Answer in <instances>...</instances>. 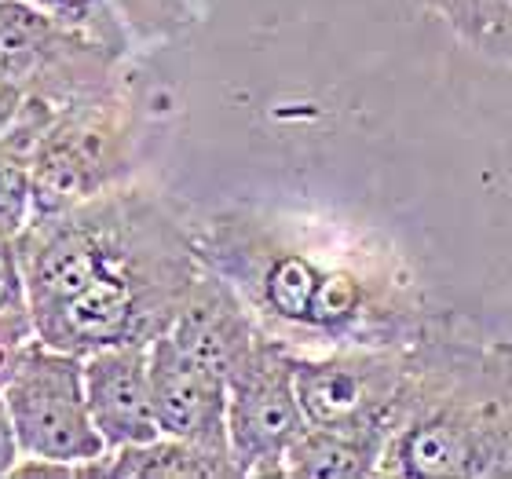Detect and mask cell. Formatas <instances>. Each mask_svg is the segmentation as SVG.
Returning <instances> with one entry per match:
<instances>
[{"instance_id":"cell-21","label":"cell","mask_w":512,"mask_h":479,"mask_svg":"<svg viewBox=\"0 0 512 479\" xmlns=\"http://www.w3.org/2000/svg\"><path fill=\"white\" fill-rule=\"evenodd\" d=\"M11 355H15V344H11L8 337H0V384H4V377H8Z\"/></svg>"},{"instance_id":"cell-3","label":"cell","mask_w":512,"mask_h":479,"mask_svg":"<svg viewBox=\"0 0 512 479\" xmlns=\"http://www.w3.org/2000/svg\"><path fill=\"white\" fill-rule=\"evenodd\" d=\"M202 271L191 213L147 187H128L121 235L107 264L74 300L37 322L52 348L92 355L110 344H150L169 333L191 282Z\"/></svg>"},{"instance_id":"cell-16","label":"cell","mask_w":512,"mask_h":479,"mask_svg":"<svg viewBox=\"0 0 512 479\" xmlns=\"http://www.w3.org/2000/svg\"><path fill=\"white\" fill-rule=\"evenodd\" d=\"M447 26L480 55L512 63V0H458Z\"/></svg>"},{"instance_id":"cell-19","label":"cell","mask_w":512,"mask_h":479,"mask_svg":"<svg viewBox=\"0 0 512 479\" xmlns=\"http://www.w3.org/2000/svg\"><path fill=\"white\" fill-rule=\"evenodd\" d=\"M22 107H26V92H22L11 77L0 74V132L19 121Z\"/></svg>"},{"instance_id":"cell-15","label":"cell","mask_w":512,"mask_h":479,"mask_svg":"<svg viewBox=\"0 0 512 479\" xmlns=\"http://www.w3.org/2000/svg\"><path fill=\"white\" fill-rule=\"evenodd\" d=\"M388 443L374 436H355L337 428L308 425L289 447L282 476L289 479H366L381 472Z\"/></svg>"},{"instance_id":"cell-17","label":"cell","mask_w":512,"mask_h":479,"mask_svg":"<svg viewBox=\"0 0 512 479\" xmlns=\"http://www.w3.org/2000/svg\"><path fill=\"white\" fill-rule=\"evenodd\" d=\"M0 337H8L15 348L37 337L30 289L22 278L15 238H0Z\"/></svg>"},{"instance_id":"cell-14","label":"cell","mask_w":512,"mask_h":479,"mask_svg":"<svg viewBox=\"0 0 512 479\" xmlns=\"http://www.w3.org/2000/svg\"><path fill=\"white\" fill-rule=\"evenodd\" d=\"M55 110L44 99L26 96L19 121L0 132V238H19L33 220V154Z\"/></svg>"},{"instance_id":"cell-1","label":"cell","mask_w":512,"mask_h":479,"mask_svg":"<svg viewBox=\"0 0 512 479\" xmlns=\"http://www.w3.org/2000/svg\"><path fill=\"white\" fill-rule=\"evenodd\" d=\"M191 231L202 264L293 352L399 348L439 319L403 249L370 224L227 205L191 216Z\"/></svg>"},{"instance_id":"cell-5","label":"cell","mask_w":512,"mask_h":479,"mask_svg":"<svg viewBox=\"0 0 512 479\" xmlns=\"http://www.w3.org/2000/svg\"><path fill=\"white\" fill-rule=\"evenodd\" d=\"M0 74L30 99L59 110L132 85L125 55L48 15L33 0H0Z\"/></svg>"},{"instance_id":"cell-8","label":"cell","mask_w":512,"mask_h":479,"mask_svg":"<svg viewBox=\"0 0 512 479\" xmlns=\"http://www.w3.org/2000/svg\"><path fill=\"white\" fill-rule=\"evenodd\" d=\"M308 417L297 395V352L264 333L227 373V432L242 476H282Z\"/></svg>"},{"instance_id":"cell-7","label":"cell","mask_w":512,"mask_h":479,"mask_svg":"<svg viewBox=\"0 0 512 479\" xmlns=\"http://www.w3.org/2000/svg\"><path fill=\"white\" fill-rule=\"evenodd\" d=\"M22 458H55L85 465L107 454L88 414L85 359L44 344L41 337L19 344L8 377L0 384Z\"/></svg>"},{"instance_id":"cell-20","label":"cell","mask_w":512,"mask_h":479,"mask_svg":"<svg viewBox=\"0 0 512 479\" xmlns=\"http://www.w3.org/2000/svg\"><path fill=\"white\" fill-rule=\"evenodd\" d=\"M410 4L421 8V11H428V15H436V19H443V22H447L450 8H454V0H410Z\"/></svg>"},{"instance_id":"cell-18","label":"cell","mask_w":512,"mask_h":479,"mask_svg":"<svg viewBox=\"0 0 512 479\" xmlns=\"http://www.w3.org/2000/svg\"><path fill=\"white\" fill-rule=\"evenodd\" d=\"M22 450H19V436H15V425H11L8 403L0 395V479L11 476V469L19 465Z\"/></svg>"},{"instance_id":"cell-6","label":"cell","mask_w":512,"mask_h":479,"mask_svg":"<svg viewBox=\"0 0 512 479\" xmlns=\"http://www.w3.org/2000/svg\"><path fill=\"white\" fill-rule=\"evenodd\" d=\"M414 381V348L297 352V395L308 425L392 443Z\"/></svg>"},{"instance_id":"cell-10","label":"cell","mask_w":512,"mask_h":479,"mask_svg":"<svg viewBox=\"0 0 512 479\" xmlns=\"http://www.w3.org/2000/svg\"><path fill=\"white\" fill-rule=\"evenodd\" d=\"M85 395L107 450L161 436L150 388V344H110L85 355Z\"/></svg>"},{"instance_id":"cell-12","label":"cell","mask_w":512,"mask_h":479,"mask_svg":"<svg viewBox=\"0 0 512 479\" xmlns=\"http://www.w3.org/2000/svg\"><path fill=\"white\" fill-rule=\"evenodd\" d=\"M33 4L125 59H132L136 48L169 41L194 22V8L187 0H33Z\"/></svg>"},{"instance_id":"cell-11","label":"cell","mask_w":512,"mask_h":479,"mask_svg":"<svg viewBox=\"0 0 512 479\" xmlns=\"http://www.w3.org/2000/svg\"><path fill=\"white\" fill-rule=\"evenodd\" d=\"M169 337L187 355L202 359L205 366H213L227 377L253 352L264 330L253 319L246 300L238 297V289L224 275H216L213 267L202 264L176 319H172Z\"/></svg>"},{"instance_id":"cell-2","label":"cell","mask_w":512,"mask_h":479,"mask_svg":"<svg viewBox=\"0 0 512 479\" xmlns=\"http://www.w3.org/2000/svg\"><path fill=\"white\" fill-rule=\"evenodd\" d=\"M410 348V403L377 476L512 479V337L439 311Z\"/></svg>"},{"instance_id":"cell-9","label":"cell","mask_w":512,"mask_h":479,"mask_svg":"<svg viewBox=\"0 0 512 479\" xmlns=\"http://www.w3.org/2000/svg\"><path fill=\"white\" fill-rule=\"evenodd\" d=\"M150 388L161 436L231 454L224 373L187 355L169 333H161L158 341H150Z\"/></svg>"},{"instance_id":"cell-13","label":"cell","mask_w":512,"mask_h":479,"mask_svg":"<svg viewBox=\"0 0 512 479\" xmlns=\"http://www.w3.org/2000/svg\"><path fill=\"white\" fill-rule=\"evenodd\" d=\"M81 479H242L235 454L205 450L176 436L107 450L103 458L81 465Z\"/></svg>"},{"instance_id":"cell-4","label":"cell","mask_w":512,"mask_h":479,"mask_svg":"<svg viewBox=\"0 0 512 479\" xmlns=\"http://www.w3.org/2000/svg\"><path fill=\"white\" fill-rule=\"evenodd\" d=\"M139 132L136 81L55 110L33 154V216L59 213L132 183Z\"/></svg>"}]
</instances>
